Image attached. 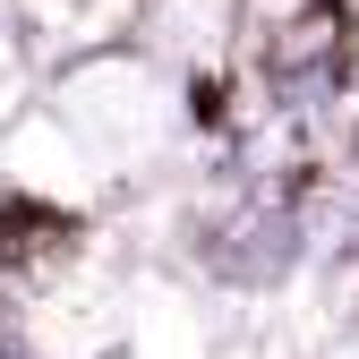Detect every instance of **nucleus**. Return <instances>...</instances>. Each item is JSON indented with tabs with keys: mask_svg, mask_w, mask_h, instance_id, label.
<instances>
[]
</instances>
